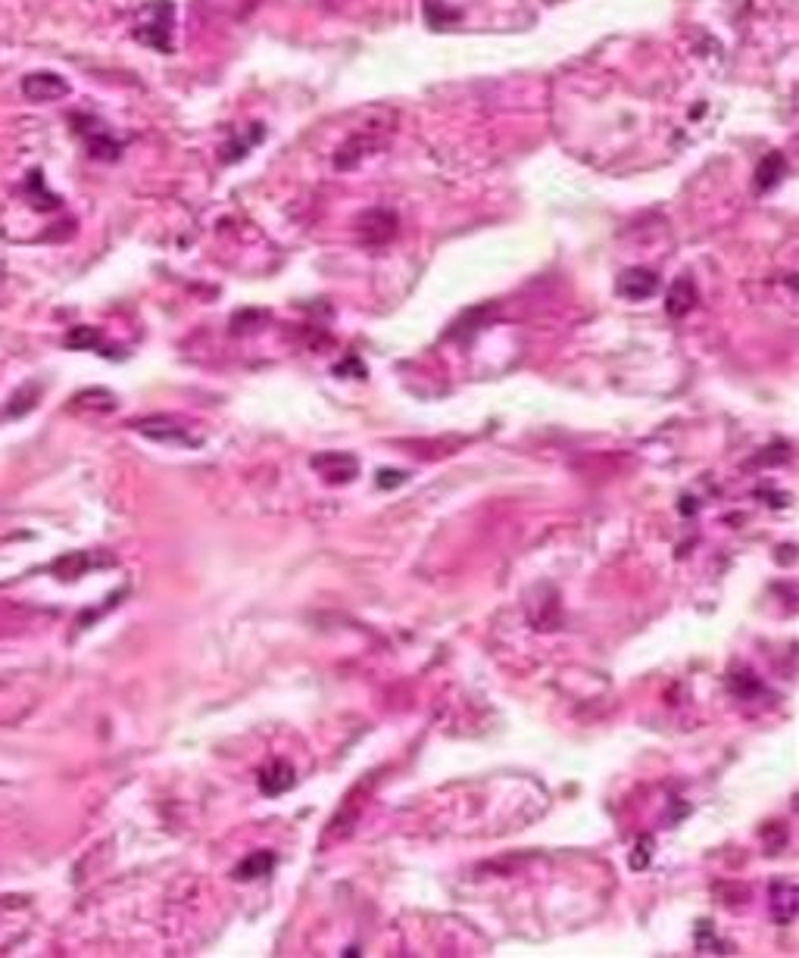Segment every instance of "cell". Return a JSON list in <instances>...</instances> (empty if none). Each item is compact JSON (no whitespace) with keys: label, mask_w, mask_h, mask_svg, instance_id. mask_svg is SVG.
<instances>
[{"label":"cell","mask_w":799,"mask_h":958,"mask_svg":"<svg viewBox=\"0 0 799 958\" xmlns=\"http://www.w3.org/2000/svg\"><path fill=\"white\" fill-rule=\"evenodd\" d=\"M172 35H175V4L172 0H147L135 16V38L138 44L172 54Z\"/></svg>","instance_id":"6da1fadb"},{"label":"cell","mask_w":799,"mask_h":958,"mask_svg":"<svg viewBox=\"0 0 799 958\" xmlns=\"http://www.w3.org/2000/svg\"><path fill=\"white\" fill-rule=\"evenodd\" d=\"M69 94V82L57 72H29L22 79V97L32 103H54Z\"/></svg>","instance_id":"7a4b0ae2"},{"label":"cell","mask_w":799,"mask_h":958,"mask_svg":"<svg viewBox=\"0 0 799 958\" xmlns=\"http://www.w3.org/2000/svg\"><path fill=\"white\" fill-rule=\"evenodd\" d=\"M397 228H400V222H397V216L391 210H369V213L359 216V222H356L359 238H363L366 244H375V247L388 244L397 235Z\"/></svg>","instance_id":"3957f363"},{"label":"cell","mask_w":799,"mask_h":958,"mask_svg":"<svg viewBox=\"0 0 799 958\" xmlns=\"http://www.w3.org/2000/svg\"><path fill=\"white\" fill-rule=\"evenodd\" d=\"M615 291L628 297V300H647L659 291V275L653 269H643V266H631L618 275V284Z\"/></svg>","instance_id":"277c9868"},{"label":"cell","mask_w":799,"mask_h":958,"mask_svg":"<svg viewBox=\"0 0 799 958\" xmlns=\"http://www.w3.org/2000/svg\"><path fill=\"white\" fill-rule=\"evenodd\" d=\"M375 150H378V141H375V138H369V135H353L350 141H344V144L338 147V153H334V169H341V172L356 169V166L363 163L369 153H375Z\"/></svg>","instance_id":"5b68a950"},{"label":"cell","mask_w":799,"mask_h":958,"mask_svg":"<svg viewBox=\"0 0 799 958\" xmlns=\"http://www.w3.org/2000/svg\"><path fill=\"white\" fill-rule=\"evenodd\" d=\"M799 893H796V884L793 880H778V884H771V915H775L778 924H790L796 918V909H799Z\"/></svg>","instance_id":"8992f818"},{"label":"cell","mask_w":799,"mask_h":958,"mask_svg":"<svg viewBox=\"0 0 799 958\" xmlns=\"http://www.w3.org/2000/svg\"><path fill=\"white\" fill-rule=\"evenodd\" d=\"M313 469L325 472V478L334 481V484H344V481H350V478L359 472V465H356V459L347 456V453H325V456H316V459H313Z\"/></svg>","instance_id":"52a82bcc"},{"label":"cell","mask_w":799,"mask_h":958,"mask_svg":"<svg viewBox=\"0 0 799 958\" xmlns=\"http://www.w3.org/2000/svg\"><path fill=\"white\" fill-rule=\"evenodd\" d=\"M91 132H85V128H79V135H85V144H88V153L94 160H116L119 157V150H122V144L119 141H113V135L107 132L103 125H97L94 119H91Z\"/></svg>","instance_id":"ba28073f"},{"label":"cell","mask_w":799,"mask_h":958,"mask_svg":"<svg viewBox=\"0 0 799 958\" xmlns=\"http://www.w3.org/2000/svg\"><path fill=\"white\" fill-rule=\"evenodd\" d=\"M697 303H700V297H697V288H693V281L690 278H678L672 284V291H668L665 309H668V316H672V319H684Z\"/></svg>","instance_id":"9c48e42d"},{"label":"cell","mask_w":799,"mask_h":958,"mask_svg":"<svg viewBox=\"0 0 799 958\" xmlns=\"http://www.w3.org/2000/svg\"><path fill=\"white\" fill-rule=\"evenodd\" d=\"M787 172V160L781 150H771L762 157V163L756 166V191H771L784 178Z\"/></svg>","instance_id":"30bf717a"},{"label":"cell","mask_w":799,"mask_h":958,"mask_svg":"<svg viewBox=\"0 0 799 958\" xmlns=\"http://www.w3.org/2000/svg\"><path fill=\"white\" fill-rule=\"evenodd\" d=\"M294 787V768L288 765V762H272L263 774H260V790L266 793V796H278V793H285V790H291Z\"/></svg>","instance_id":"8fae6325"},{"label":"cell","mask_w":799,"mask_h":958,"mask_svg":"<svg viewBox=\"0 0 799 958\" xmlns=\"http://www.w3.org/2000/svg\"><path fill=\"white\" fill-rule=\"evenodd\" d=\"M272 868H275V856H272V852H253L250 859H244V862L235 868V877H238V880L266 877Z\"/></svg>","instance_id":"7c38bea8"},{"label":"cell","mask_w":799,"mask_h":958,"mask_svg":"<svg viewBox=\"0 0 799 958\" xmlns=\"http://www.w3.org/2000/svg\"><path fill=\"white\" fill-rule=\"evenodd\" d=\"M425 19H428L431 29H447L450 22L459 19V13L444 7V0H425Z\"/></svg>","instance_id":"4fadbf2b"},{"label":"cell","mask_w":799,"mask_h":958,"mask_svg":"<svg viewBox=\"0 0 799 958\" xmlns=\"http://www.w3.org/2000/svg\"><path fill=\"white\" fill-rule=\"evenodd\" d=\"M69 347H97V331L94 328H75L69 338H66Z\"/></svg>","instance_id":"5bb4252c"},{"label":"cell","mask_w":799,"mask_h":958,"mask_svg":"<svg viewBox=\"0 0 799 958\" xmlns=\"http://www.w3.org/2000/svg\"><path fill=\"white\" fill-rule=\"evenodd\" d=\"M634 852H637V856H631V868H637V871H640L643 865H647V862L653 859V840H650V837H640V843H637V849H634Z\"/></svg>","instance_id":"9a60e30c"},{"label":"cell","mask_w":799,"mask_h":958,"mask_svg":"<svg viewBox=\"0 0 799 958\" xmlns=\"http://www.w3.org/2000/svg\"><path fill=\"white\" fill-rule=\"evenodd\" d=\"M403 481H406V472H394V469H384L378 475V487H384V490H391V487H397Z\"/></svg>","instance_id":"2e32d148"}]
</instances>
